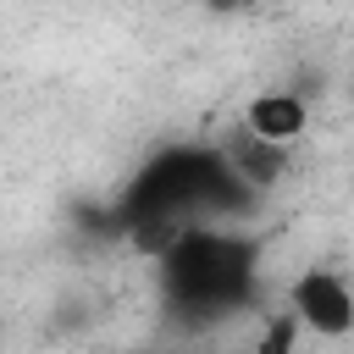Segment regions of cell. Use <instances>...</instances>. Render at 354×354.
Listing matches in <instances>:
<instances>
[{"label":"cell","instance_id":"1","mask_svg":"<svg viewBox=\"0 0 354 354\" xmlns=\"http://www.w3.org/2000/svg\"><path fill=\"white\" fill-rule=\"evenodd\" d=\"M160 277L166 293L183 310H238L254 288V254L243 238L216 232V227H183L166 249H160Z\"/></svg>","mask_w":354,"mask_h":354},{"label":"cell","instance_id":"2","mask_svg":"<svg viewBox=\"0 0 354 354\" xmlns=\"http://www.w3.org/2000/svg\"><path fill=\"white\" fill-rule=\"evenodd\" d=\"M288 310L299 315V326H310V332L326 337V343H337V337L354 332V288H348V277H337V271H326V266L293 277Z\"/></svg>","mask_w":354,"mask_h":354},{"label":"cell","instance_id":"3","mask_svg":"<svg viewBox=\"0 0 354 354\" xmlns=\"http://www.w3.org/2000/svg\"><path fill=\"white\" fill-rule=\"evenodd\" d=\"M304 127H310V105L293 88H266V94H254L243 105V133H254L266 144H282L288 149V144L304 138Z\"/></svg>","mask_w":354,"mask_h":354},{"label":"cell","instance_id":"4","mask_svg":"<svg viewBox=\"0 0 354 354\" xmlns=\"http://www.w3.org/2000/svg\"><path fill=\"white\" fill-rule=\"evenodd\" d=\"M227 166H232L243 183H277L282 166H288V149H282V144H266V138H254V133L238 127V138H232V149H227Z\"/></svg>","mask_w":354,"mask_h":354},{"label":"cell","instance_id":"5","mask_svg":"<svg viewBox=\"0 0 354 354\" xmlns=\"http://www.w3.org/2000/svg\"><path fill=\"white\" fill-rule=\"evenodd\" d=\"M299 315L293 310H282V315H271L266 321V332H260V343H254V354H293V343H299Z\"/></svg>","mask_w":354,"mask_h":354},{"label":"cell","instance_id":"6","mask_svg":"<svg viewBox=\"0 0 354 354\" xmlns=\"http://www.w3.org/2000/svg\"><path fill=\"white\" fill-rule=\"evenodd\" d=\"M210 6H216V11H238L243 0H210Z\"/></svg>","mask_w":354,"mask_h":354},{"label":"cell","instance_id":"7","mask_svg":"<svg viewBox=\"0 0 354 354\" xmlns=\"http://www.w3.org/2000/svg\"><path fill=\"white\" fill-rule=\"evenodd\" d=\"M348 105H354V77H348Z\"/></svg>","mask_w":354,"mask_h":354}]
</instances>
